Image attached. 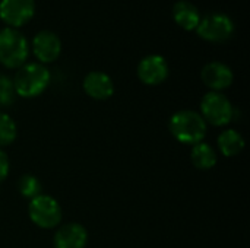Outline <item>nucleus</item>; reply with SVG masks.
Instances as JSON below:
<instances>
[{"label":"nucleus","mask_w":250,"mask_h":248,"mask_svg":"<svg viewBox=\"0 0 250 248\" xmlns=\"http://www.w3.org/2000/svg\"><path fill=\"white\" fill-rule=\"evenodd\" d=\"M168 129L173 137L183 145H196L207 136V123L202 115L192 110H182L171 115Z\"/></svg>","instance_id":"nucleus-1"},{"label":"nucleus","mask_w":250,"mask_h":248,"mask_svg":"<svg viewBox=\"0 0 250 248\" xmlns=\"http://www.w3.org/2000/svg\"><path fill=\"white\" fill-rule=\"evenodd\" d=\"M50 83V72L41 63L22 64L13 79L15 94L22 98H35L41 95Z\"/></svg>","instance_id":"nucleus-2"},{"label":"nucleus","mask_w":250,"mask_h":248,"mask_svg":"<svg viewBox=\"0 0 250 248\" xmlns=\"http://www.w3.org/2000/svg\"><path fill=\"white\" fill-rule=\"evenodd\" d=\"M29 54L28 39L16 28L0 29V63L9 69H19Z\"/></svg>","instance_id":"nucleus-3"},{"label":"nucleus","mask_w":250,"mask_h":248,"mask_svg":"<svg viewBox=\"0 0 250 248\" xmlns=\"http://www.w3.org/2000/svg\"><path fill=\"white\" fill-rule=\"evenodd\" d=\"M28 215L37 227L42 229H53L60 225L63 210L60 203L54 197L48 194H38L37 197L29 200Z\"/></svg>","instance_id":"nucleus-4"},{"label":"nucleus","mask_w":250,"mask_h":248,"mask_svg":"<svg viewBox=\"0 0 250 248\" xmlns=\"http://www.w3.org/2000/svg\"><path fill=\"white\" fill-rule=\"evenodd\" d=\"M207 124L224 127L233 120L234 108L230 99L223 92L211 91L204 95L201 101V113Z\"/></svg>","instance_id":"nucleus-5"},{"label":"nucleus","mask_w":250,"mask_h":248,"mask_svg":"<svg viewBox=\"0 0 250 248\" xmlns=\"http://www.w3.org/2000/svg\"><path fill=\"white\" fill-rule=\"evenodd\" d=\"M196 32L201 38L211 42H223L227 41L234 32L233 19L221 12H212L201 18Z\"/></svg>","instance_id":"nucleus-6"},{"label":"nucleus","mask_w":250,"mask_h":248,"mask_svg":"<svg viewBox=\"0 0 250 248\" xmlns=\"http://www.w3.org/2000/svg\"><path fill=\"white\" fill-rule=\"evenodd\" d=\"M35 13L34 0H0V18L10 28L28 23Z\"/></svg>","instance_id":"nucleus-7"},{"label":"nucleus","mask_w":250,"mask_h":248,"mask_svg":"<svg viewBox=\"0 0 250 248\" xmlns=\"http://www.w3.org/2000/svg\"><path fill=\"white\" fill-rule=\"evenodd\" d=\"M138 77L142 83L155 86L168 77V63L160 54H149L138 64Z\"/></svg>","instance_id":"nucleus-8"},{"label":"nucleus","mask_w":250,"mask_h":248,"mask_svg":"<svg viewBox=\"0 0 250 248\" xmlns=\"http://www.w3.org/2000/svg\"><path fill=\"white\" fill-rule=\"evenodd\" d=\"M32 51L41 64L51 63L60 56L62 41L54 32L48 29L40 31L38 34H35L32 39Z\"/></svg>","instance_id":"nucleus-9"},{"label":"nucleus","mask_w":250,"mask_h":248,"mask_svg":"<svg viewBox=\"0 0 250 248\" xmlns=\"http://www.w3.org/2000/svg\"><path fill=\"white\" fill-rule=\"evenodd\" d=\"M201 77L205 86H208L215 92H221L223 89H227L233 83L234 75L233 70L226 63L211 61L204 66L201 72Z\"/></svg>","instance_id":"nucleus-10"},{"label":"nucleus","mask_w":250,"mask_h":248,"mask_svg":"<svg viewBox=\"0 0 250 248\" xmlns=\"http://www.w3.org/2000/svg\"><path fill=\"white\" fill-rule=\"evenodd\" d=\"M88 243V231L76 222L62 225L53 238L54 248H85Z\"/></svg>","instance_id":"nucleus-11"},{"label":"nucleus","mask_w":250,"mask_h":248,"mask_svg":"<svg viewBox=\"0 0 250 248\" xmlns=\"http://www.w3.org/2000/svg\"><path fill=\"white\" fill-rule=\"evenodd\" d=\"M82 86L86 95L97 101L108 99L114 94V83L111 77L104 72H89L85 76Z\"/></svg>","instance_id":"nucleus-12"},{"label":"nucleus","mask_w":250,"mask_h":248,"mask_svg":"<svg viewBox=\"0 0 250 248\" xmlns=\"http://www.w3.org/2000/svg\"><path fill=\"white\" fill-rule=\"evenodd\" d=\"M173 18L177 25H180L186 31L196 29L199 20H201V12L199 9L188 0H180L173 6Z\"/></svg>","instance_id":"nucleus-13"},{"label":"nucleus","mask_w":250,"mask_h":248,"mask_svg":"<svg viewBox=\"0 0 250 248\" xmlns=\"http://www.w3.org/2000/svg\"><path fill=\"white\" fill-rule=\"evenodd\" d=\"M217 145H218V151L227 156V158H233L237 156L243 152L245 149V137L234 129H229L220 133L218 139H217Z\"/></svg>","instance_id":"nucleus-14"},{"label":"nucleus","mask_w":250,"mask_h":248,"mask_svg":"<svg viewBox=\"0 0 250 248\" xmlns=\"http://www.w3.org/2000/svg\"><path fill=\"white\" fill-rule=\"evenodd\" d=\"M190 159L192 164L198 168V170H211L215 167L217 164V152L215 149L205 142L196 143L192 146V152H190Z\"/></svg>","instance_id":"nucleus-15"},{"label":"nucleus","mask_w":250,"mask_h":248,"mask_svg":"<svg viewBox=\"0 0 250 248\" xmlns=\"http://www.w3.org/2000/svg\"><path fill=\"white\" fill-rule=\"evenodd\" d=\"M16 136L18 129L15 120L6 113H0V148L12 145Z\"/></svg>","instance_id":"nucleus-16"},{"label":"nucleus","mask_w":250,"mask_h":248,"mask_svg":"<svg viewBox=\"0 0 250 248\" xmlns=\"http://www.w3.org/2000/svg\"><path fill=\"white\" fill-rule=\"evenodd\" d=\"M18 190L25 199H34L41 194V183L32 174H23L18 181Z\"/></svg>","instance_id":"nucleus-17"},{"label":"nucleus","mask_w":250,"mask_h":248,"mask_svg":"<svg viewBox=\"0 0 250 248\" xmlns=\"http://www.w3.org/2000/svg\"><path fill=\"white\" fill-rule=\"evenodd\" d=\"M13 98H15L13 80H10L7 76L0 75V104L9 105L13 102Z\"/></svg>","instance_id":"nucleus-18"},{"label":"nucleus","mask_w":250,"mask_h":248,"mask_svg":"<svg viewBox=\"0 0 250 248\" xmlns=\"http://www.w3.org/2000/svg\"><path fill=\"white\" fill-rule=\"evenodd\" d=\"M9 171H10V161H9V156L0 149V183L4 181L9 175Z\"/></svg>","instance_id":"nucleus-19"}]
</instances>
